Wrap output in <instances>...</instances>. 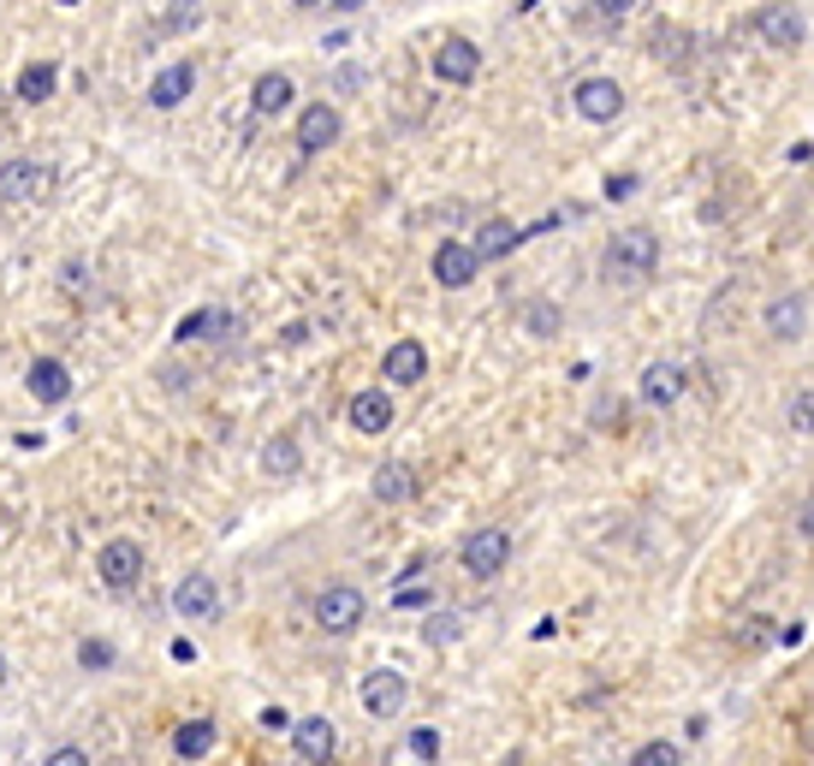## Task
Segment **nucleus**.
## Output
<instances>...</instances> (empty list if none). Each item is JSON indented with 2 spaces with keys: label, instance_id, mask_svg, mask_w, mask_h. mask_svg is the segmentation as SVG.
Returning <instances> with one entry per match:
<instances>
[{
  "label": "nucleus",
  "instance_id": "obj_1",
  "mask_svg": "<svg viewBox=\"0 0 814 766\" xmlns=\"http://www.w3.org/2000/svg\"><path fill=\"white\" fill-rule=\"evenodd\" d=\"M654 262H661V238L648 232V226H631V232H618L613 243H606V256H600V280L606 286H636V280H648Z\"/></svg>",
  "mask_w": 814,
  "mask_h": 766
},
{
  "label": "nucleus",
  "instance_id": "obj_2",
  "mask_svg": "<svg viewBox=\"0 0 814 766\" xmlns=\"http://www.w3.org/2000/svg\"><path fill=\"white\" fill-rule=\"evenodd\" d=\"M570 113L588 119V126H613L625 113V83L618 78H583L570 83Z\"/></svg>",
  "mask_w": 814,
  "mask_h": 766
},
{
  "label": "nucleus",
  "instance_id": "obj_3",
  "mask_svg": "<svg viewBox=\"0 0 814 766\" xmlns=\"http://www.w3.org/2000/svg\"><path fill=\"white\" fill-rule=\"evenodd\" d=\"M363 613H369V600H363L351 583H334V588H321V595H316V624L327 636H351L363 624Z\"/></svg>",
  "mask_w": 814,
  "mask_h": 766
},
{
  "label": "nucleus",
  "instance_id": "obj_4",
  "mask_svg": "<svg viewBox=\"0 0 814 766\" xmlns=\"http://www.w3.org/2000/svg\"><path fill=\"white\" fill-rule=\"evenodd\" d=\"M96 577L108 583L113 595H131V588H137V577H143V547H137V541H126V535H113V541L96 553Z\"/></svg>",
  "mask_w": 814,
  "mask_h": 766
},
{
  "label": "nucleus",
  "instance_id": "obj_5",
  "mask_svg": "<svg viewBox=\"0 0 814 766\" xmlns=\"http://www.w3.org/2000/svg\"><path fill=\"white\" fill-rule=\"evenodd\" d=\"M458 559H464V570H470L476 583H494L499 570H506V559H512V535L506 529H476L470 541L458 547Z\"/></svg>",
  "mask_w": 814,
  "mask_h": 766
},
{
  "label": "nucleus",
  "instance_id": "obj_6",
  "mask_svg": "<svg viewBox=\"0 0 814 766\" xmlns=\"http://www.w3.org/2000/svg\"><path fill=\"white\" fill-rule=\"evenodd\" d=\"M755 30H761V42H767V48H778V54H791V48H803V37H808V19L791 7V0H773V7H761Z\"/></svg>",
  "mask_w": 814,
  "mask_h": 766
},
{
  "label": "nucleus",
  "instance_id": "obj_7",
  "mask_svg": "<svg viewBox=\"0 0 814 766\" xmlns=\"http://www.w3.org/2000/svg\"><path fill=\"white\" fill-rule=\"evenodd\" d=\"M334 748H339L334 719H321V713H304V719H291V755H298V760L321 766V760H334Z\"/></svg>",
  "mask_w": 814,
  "mask_h": 766
},
{
  "label": "nucleus",
  "instance_id": "obj_8",
  "mask_svg": "<svg viewBox=\"0 0 814 766\" xmlns=\"http://www.w3.org/2000/svg\"><path fill=\"white\" fill-rule=\"evenodd\" d=\"M761 334L778 339V345L803 339L808 334V298H803V291H785V298H773L767 309H761Z\"/></svg>",
  "mask_w": 814,
  "mask_h": 766
},
{
  "label": "nucleus",
  "instance_id": "obj_9",
  "mask_svg": "<svg viewBox=\"0 0 814 766\" xmlns=\"http://www.w3.org/2000/svg\"><path fill=\"white\" fill-rule=\"evenodd\" d=\"M339 131H345V119H339L334 101H309V108L298 113V149H304V155L334 149V143H339Z\"/></svg>",
  "mask_w": 814,
  "mask_h": 766
},
{
  "label": "nucleus",
  "instance_id": "obj_10",
  "mask_svg": "<svg viewBox=\"0 0 814 766\" xmlns=\"http://www.w3.org/2000/svg\"><path fill=\"white\" fill-rule=\"evenodd\" d=\"M476 250L464 238H440L435 243V286H446V291H464V286H476Z\"/></svg>",
  "mask_w": 814,
  "mask_h": 766
},
{
  "label": "nucleus",
  "instance_id": "obj_11",
  "mask_svg": "<svg viewBox=\"0 0 814 766\" xmlns=\"http://www.w3.org/2000/svg\"><path fill=\"white\" fill-rule=\"evenodd\" d=\"M54 190V167H42V161H7L0 167V197L7 202H37Z\"/></svg>",
  "mask_w": 814,
  "mask_h": 766
},
{
  "label": "nucleus",
  "instance_id": "obj_12",
  "mask_svg": "<svg viewBox=\"0 0 814 766\" xmlns=\"http://www.w3.org/2000/svg\"><path fill=\"white\" fill-rule=\"evenodd\" d=\"M380 380H393V387H417V380H428V345L423 339H393L387 357H380Z\"/></svg>",
  "mask_w": 814,
  "mask_h": 766
},
{
  "label": "nucleus",
  "instance_id": "obj_13",
  "mask_svg": "<svg viewBox=\"0 0 814 766\" xmlns=\"http://www.w3.org/2000/svg\"><path fill=\"white\" fill-rule=\"evenodd\" d=\"M172 613H179V618H215L220 613V588H215L209 570L179 577V588H172Z\"/></svg>",
  "mask_w": 814,
  "mask_h": 766
},
{
  "label": "nucleus",
  "instance_id": "obj_14",
  "mask_svg": "<svg viewBox=\"0 0 814 766\" xmlns=\"http://www.w3.org/2000/svg\"><path fill=\"white\" fill-rule=\"evenodd\" d=\"M405 702H410V684L398 672H369L363 677V713L393 719V713H405Z\"/></svg>",
  "mask_w": 814,
  "mask_h": 766
},
{
  "label": "nucleus",
  "instance_id": "obj_15",
  "mask_svg": "<svg viewBox=\"0 0 814 766\" xmlns=\"http://www.w3.org/2000/svg\"><path fill=\"white\" fill-rule=\"evenodd\" d=\"M476 72H482V48H476V42L446 37V42L435 48V78H440V83H476Z\"/></svg>",
  "mask_w": 814,
  "mask_h": 766
},
{
  "label": "nucleus",
  "instance_id": "obj_16",
  "mask_svg": "<svg viewBox=\"0 0 814 766\" xmlns=\"http://www.w3.org/2000/svg\"><path fill=\"white\" fill-rule=\"evenodd\" d=\"M24 380H30V398H37V405H66V398H72V369H66L60 357H37Z\"/></svg>",
  "mask_w": 814,
  "mask_h": 766
},
{
  "label": "nucleus",
  "instance_id": "obj_17",
  "mask_svg": "<svg viewBox=\"0 0 814 766\" xmlns=\"http://www.w3.org/2000/svg\"><path fill=\"white\" fill-rule=\"evenodd\" d=\"M689 387V375H684V362H648L643 369V398L654 410H666V405H678Z\"/></svg>",
  "mask_w": 814,
  "mask_h": 766
},
{
  "label": "nucleus",
  "instance_id": "obj_18",
  "mask_svg": "<svg viewBox=\"0 0 814 766\" xmlns=\"http://www.w3.org/2000/svg\"><path fill=\"white\" fill-rule=\"evenodd\" d=\"M524 238H529V232H524V226H517V220H482V226H476V243H470V250H476V262H499V256H512Z\"/></svg>",
  "mask_w": 814,
  "mask_h": 766
},
{
  "label": "nucleus",
  "instance_id": "obj_19",
  "mask_svg": "<svg viewBox=\"0 0 814 766\" xmlns=\"http://www.w3.org/2000/svg\"><path fill=\"white\" fill-rule=\"evenodd\" d=\"M190 90H197V66H190V60H179V66H167V72L149 83V108L172 113V108H179V101H185Z\"/></svg>",
  "mask_w": 814,
  "mask_h": 766
},
{
  "label": "nucleus",
  "instance_id": "obj_20",
  "mask_svg": "<svg viewBox=\"0 0 814 766\" xmlns=\"http://www.w3.org/2000/svg\"><path fill=\"white\" fill-rule=\"evenodd\" d=\"M351 428L357 434H387L393 428V398L380 392V387H363L351 398Z\"/></svg>",
  "mask_w": 814,
  "mask_h": 766
},
{
  "label": "nucleus",
  "instance_id": "obj_21",
  "mask_svg": "<svg viewBox=\"0 0 814 766\" xmlns=\"http://www.w3.org/2000/svg\"><path fill=\"white\" fill-rule=\"evenodd\" d=\"M291 96H298V83H291L286 72H262V78L250 83V108L262 113V119L286 113V108H291Z\"/></svg>",
  "mask_w": 814,
  "mask_h": 766
},
{
  "label": "nucleus",
  "instance_id": "obj_22",
  "mask_svg": "<svg viewBox=\"0 0 814 766\" xmlns=\"http://www.w3.org/2000/svg\"><path fill=\"white\" fill-rule=\"evenodd\" d=\"M227 334H238V316H232V309H190L172 339L190 345V339H227Z\"/></svg>",
  "mask_w": 814,
  "mask_h": 766
},
{
  "label": "nucleus",
  "instance_id": "obj_23",
  "mask_svg": "<svg viewBox=\"0 0 814 766\" xmlns=\"http://www.w3.org/2000/svg\"><path fill=\"white\" fill-rule=\"evenodd\" d=\"M375 499H380V505L417 499V469H410V464H380V469H375Z\"/></svg>",
  "mask_w": 814,
  "mask_h": 766
},
{
  "label": "nucleus",
  "instance_id": "obj_24",
  "mask_svg": "<svg viewBox=\"0 0 814 766\" xmlns=\"http://www.w3.org/2000/svg\"><path fill=\"white\" fill-rule=\"evenodd\" d=\"M172 748H179L185 760H202L215 748V719H185L179 730H172Z\"/></svg>",
  "mask_w": 814,
  "mask_h": 766
},
{
  "label": "nucleus",
  "instance_id": "obj_25",
  "mask_svg": "<svg viewBox=\"0 0 814 766\" xmlns=\"http://www.w3.org/2000/svg\"><path fill=\"white\" fill-rule=\"evenodd\" d=\"M54 83H60V72L48 60H30L24 72H19V101H48L54 96Z\"/></svg>",
  "mask_w": 814,
  "mask_h": 766
},
{
  "label": "nucleus",
  "instance_id": "obj_26",
  "mask_svg": "<svg viewBox=\"0 0 814 766\" xmlns=\"http://www.w3.org/2000/svg\"><path fill=\"white\" fill-rule=\"evenodd\" d=\"M298 464H304V451H298V440H286V434L262 446V469H268V476H298Z\"/></svg>",
  "mask_w": 814,
  "mask_h": 766
},
{
  "label": "nucleus",
  "instance_id": "obj_27",
  "mask_svg": "<svg viewBox=\"0 0 814 766\" xmlns=\"http://www.w3.org/2000/svg\"><path fill=\"white\" fill-rule=\"evenodd\" d=\"M678 743H643L636 748V766H678Z\"/></svg>",
  "mask_w": 814,
  "mask_h": 766
},
{
  "label": "nucleus",
  "instance_id": "obj_28",
  "mask_svg": "<svg viewBox=\"0 0 814 766\" xmlns=\"http://www.w3.org/2000/svg\"><path fill=\"white\" fill-rule=\"evenodd\" d=\"M405 748H410V755H423V760H435V755H440V730H435V725H417V730L405 737Z\"/></svg>",
  "mask_w": 814,
  "mask_h": 766
},
{
  "label": "nucleus",
  "instance_id": "obj_29",
  "mask_svg": "<svg viewBox=\"0 0 814 766\" xmlns=\"http://www.w3.org/2000/svg\"><path fill=\"white\" fill-rule=\"evenodd\" d=\"M791 428H796V434H814V387L791 398Z\"/></svg>",
  "mask_w": 814,
  "mask_h": 766
},
{
  "label": "nucleus",
  "instance_id": "obj_30",
  "mask_svg": "<svg viewBox=\"0 0 814 766\" xmlns=\"http://www.w3.org/2000/svg\"><path fill=\"white\" fill-rule=\"evenodd\" d=\"M78 659H83V666H90V672H108L113 666V641H83V648H78Z\"/></svg>",
  "mask_w": 814,
  "mask_h": 766
},
{
  "label": "nucleus",
  "instance_id": "obj_31",
  "mask_svg": "<svg viewBox=\"0 0 814 766\" xmlns=\"http://www.w3.org/2000/svg\"><path fill=\"white\" fill-rule=\"evenodd\" d=\"M606 197H613V202L636 197V172H613V179H606Z\"/></svg>",
  "mask_w": 814,
  "mask_h": 766
},
{
  "label": "nucleus",
  "instance_id": "obj_32",
  "mask_svg": "<svg viewBox=\"0 0 814 766\" xmlns=\"http://www.w3.org/2000/svg\"><path fill=\"white\" fill-rule=\"evenodd\" d=\"M636 7H643V0H595V12H600V19H631Z\"/></svg>",
  "mask_w": 814,
  "mask_h": 766
},
{
  "label": "nucleus",
  "instance_id": "obj_33",
  "mask_svg": "<svg viewBox=\"0 0 814 766\" xmlns=\"http://www.w3.org/2000/svg\"><path fill=\"white\" fill-rule=\"evenodd\" d=\"M458 618H464V613H440V624H435V630H428V641H453V636L464 630Z\"/></svg>",
  "mask_w": 814,
  "mask_h": 766
},
{
  "label": "nucleus",
  "instance_id": "obj_34",
  "mask_svg": "<svg viewBox=\"0 0 814 766\" xmlns=\"http://www.w3.org/2000/svg\"><path fill=\"white\" fill-rule=\"evenodd\" d=\"M529 327H535V339H547L553 327H559V316H553V309L542 304V309H529Z\"/></svg>",
  "mask_w": 814,
  "mask_h": 766
},
{
  "label": "nucleus",
  "instance_id": "obj_35",
  "mask_svg": "<svg viewBox=\"0 0 814 766\" xmlns=\"http://www.w3.org/2000/svg\"><path fill=\"white\" fill-rule=\"evenodd\" d=\"M393 606H428V588L405 583V588H398V595H393Z\"/></svg>",
  "mask_w": 814,
  "mask_h": 766
},
{
  "label": "nucleus",
  "instance_id": "obj_36",
  "mask_svg": "<svg viewBox=\"0 0 814 766\" xmlns=\"http://www.w3.org/2000/svg\"><path fill=\"white\" fill-rule=\"evenodd\" d=\"M48 760H54V766H83L90 755H83V748H72V743H66V748H54V755H48Z\"/></svg>",
  "mask_w": 814,
  "mask_h": 766
},
{
  "label": "nucleus",
  "instance_id": "obj_37",
  "mask_svg": "<svg viewBox=\"0 0 814 766\" xmlns=\"http://www.w3.org/2000/svg\"><path fill=\"white\" fill-rule=\"evenodd\" d=\"M796 529H803V541H814V499L803 505V511H796Z\"/></svg>",
  "mask_w": 814,
  "mask_h": 766
},
{
  "label": "nucleus",
  "instance_id": "obj_38",
  "mask_svg": "<svg viewBox=\"0 0 814 766\" xmlns=\"http://www.w3.org/2000/svg\"><path fill=\"white\" fill-rule=\"evenodd\" d=\"M327 7H339V12H357V7H369V0H327Z\"/></svg>",
  "mask_w": 814,
  "mask_h": 766
},
{
  "label": "nucleus",
  "instance_id": "obj_39",
  "mask_svg": "<svg viewBox=\"0 0 814 766\" xmlns=\"http://www.w3.org/2000/svg\"><path fill=\"white\" fill-rule=\"evenodd\" d=\"M291 7H298V12H309V7H327V0H291Z\"/></svg>",
  "mask_w": 814,
  "mask_h": 766
},
{
  "label": "nucleus",
  "instance_id": "obj_40",
  "mask_svg": "<svg viewBox=\"0 0 814 766\" xmlns=\"http://www.w3.org/2000/svg\"><path fill=\"white\" fill-rule=\"evenodd\" d=\"M60 7H78V0H60Z\"/></svg>",
  "mask_w": 814,
  "mask_h": 766
},
{
  "label": "nucleus",
  "instance_id": "obj_41",
  "mask_svg": "<svg viewBox=\"0 0 814 766\" xmlns=\"http://www.w3.org/2000/svg\"><path fill=\"white\" fill-rule=\"evenodd\" d=\"M0 677H7V659H0Z\"/></svg>",
  "mask_w": 814,
  "mask_h": 766
}]
</instances>
